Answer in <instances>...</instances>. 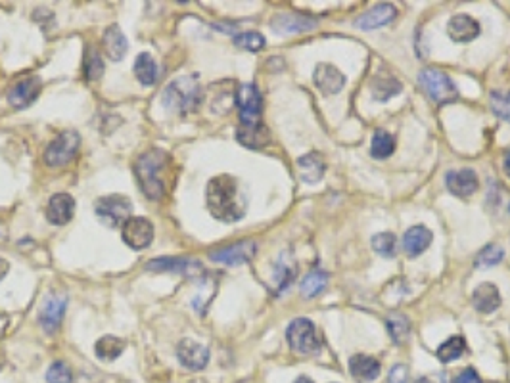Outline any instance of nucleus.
Segmentation results:
<instances>
[{
  "label": "nucleus",
  "mask_w": 510,
  "mask_h": 383,
  "mask_svg": "<svg viewBox=\"0 0 510 383\" xmlns=\"http://www.w3.org/2000/svg\"><path fill=\"white\" fill-rule=\"evenodd\" d=\"M208 207L221 223H236L246 215V200L238 181L231 174H219L208 184Z\"/></svg>",
  "instance_id": "f257e3e1"
},
{
  "label": "nucleus",
  "mask_w": 510,
  "mask_h": 383,
  "mask_svg": "<svg viewBox=\"0 0 510 383\" xmlns=\"http://www.w3.org/2000/svg\"><path fill=\"white\" fill-rule=\"evenodd\" d=\"M169 155L160 148H152L146 153H142L134 163V174L140 190L144 192L148 200H161L165 195V182L160 174L167 165Z\"/></svg>",
  "instance_id": "f03ea898"
},
{
  "label": "nucleus",
  "mask_w": 510,
  "mask_h": 383,
  "mask_svg": "<svg viewBox=\"0 0 510 383\" xmlns=\"http://www.w3.org/2000/svg\"><path fill=\"white\" fill-rule=\"evenodd\" d=\"M202 86L196 75L179 77L165 86L163 91V104L169 110L179 113H190L196 110L202 102Z\"/></svg>",
  "instance_id": "7ed1b4c3"
},
{
  "label": "nucleus",
  "mask_w": 510,
  "mask_h": 383,
  "mask_svg": "<svg viewBox=\"0 0 510 383\" xmlns=\"http://www.w3.org/2000/svg\"><path fill=\"white\" fill-rule=\"evenodd\" d=\"M419 84L420 89L424 91L432 102L435 104H447V102H453L457 98V86L454 83L449 79V75H445L443 71L433 70V67H428V70H422L419 73Z\"/></svg>",
  "instance_id": "20e7f679"
},
{
  "label": "nucleus",
  "mask_w": 510,
  "mask_h": 383,
  "mask_svg": "<svg viewBox=\"0 0 510 383\" xmlns=\"http://www.w3.org/2000/svg\"><path fill=\"white\" fill-rule=\"evenodd\" d=\"M286 339L290 349L300 355H314L321 349L317 330H314L313 322L307 318H295L290 322L286 330Z\"/></svg>",
  "instance_id": "39448f33"
},
{
  "label": "nucleus",
  "mask_w": 510,
  "mask_h": 383,
  "mask_svg": "<svg viewBox=\"0 0 510 383\" xmlns=\"http://www.w3.org/2000/svg\"><path fill=\"white\" fill-rule=\"evenodd\" d=\"M79 146H81V136L77 131H63L44 150V163L49 167H63L75 157Z\"/></svg>",
  "instance_id": "423d86ee"
},
{
  "label": "nucleus",
  "mask_w": 510,
  "mask_h": 383,
  "mask_svg": "<svg viewBox=\"0 0 510 383\" xmlns=\"http://www.w3.org/2000/svg\"><path fill=\"white\" fill-rule=\"evenodd\" d=\"M236 105L242 125H259L263 113V98L253 83L240 84L236 89Z\"/></svg>",
  "instance_id": "0eeeda50"
},
{
  "label": "nucleus",
  "mask_w": 510,
  "mask_h": 383,
  "mask_svg": "<svg viewBox=\"0 0 510 383\" xmlns=\"http://www.w3.org/2000/svg\"><path fill=\"white\" fill-rule=\"evenodd\" d=\"M131 209L133 203L125 195H104L96 202V215L112 228L123 226L131 219Z\"/></svg>",
  "instance_id": "6e6552de"
},
{
  "label": "nucleus",
  "mask_w": 510,
  "mask_h": 383,
  "mask_svg": "<svg viewBox=\"0 0 510 383\" xmlns=\"http://www.w3.org/2000/svg\"><path fill=\"white\" fill-rule=\"evenodd\" d=\"M255 253H257V244L253 240H244L238 244L213 249L210 253V259L213 263H221V265H244L255 257Z\"/></svg>",
  "instance_id": "1a4fd4ad"
},
{
  "label": "nucleus",
  "mask_w": 510,
  "mask_h": 383,
  "mask_svg": "<svg viewBox=\"0 0 510 383\" xmlns=\"http://www.w3.org/2000/svg\"><path fill=\"white\" fill-rule=\"evenodd\" d=\"M121 234H123V242L131 249H146L154 240V226L144 216H131L123 224Z\"/></svg>",
  "instance_id": "9d476101"
},
{
  "label": "nucleus",
  "mask_w": 510,
  "mask_h": 383,
  "mask_svg": "<svg viewBox=\"0 0 510 383\" xmlns=\"http://www.w3.org/2000/svg\"><path fill=\"white\" fill-rule=\"evenodd\" d=\"M65 306H68V299L60 293H50L49 297L42 301L39 322H41V326L44 327L46 334H54L60 330L63 314H65Z\"/></svg>",
  "instance_id": "9b49d317"
},
{
  "label": "nucleus",
  "mask_w": 510,
  "mask_h": 383,
  "mask_svg": "<svg viewBox=\"0 0 510 383\" xmlns=\"http://www.w3.org/2000/svg\"><path fill=\"white\" fill-rule=\"evenodd\" d=\"M177 358L184 368L198 372L203 370L210 363V349L194 339H182L177 347Z\"/></svg>",
  "instance_id": "f8f14e48"
},
{
  "label": "nucleus",
  "mask_w": 510,
  "mask_h": 383,
  "mask_svg": "<svg viewBox=\"0 0 510 383\" xmlns=\"http://www.w3.org/2000/svg\"><path fill=\"white\" fill-rule=\"evenodd\" d=\"M146 268L154 272H179V274H184V276H189V278H196V276H200L203 272L202 263L182 257L154 259V261L148 263Z\"/></svg>",
  "instance_id": "ddd939ff"
},
{
  "label": "nucleus",
  "mask_w": 510,
  "mask_h": 383,
  "mask_svg": "<svg viewBox=\"0 0 510 383\" xmlns=\"http://www.w3.org/2000/svg\"><path fill=\"white\" fill-rule=\"evenodd\" d=\"M41 89L42 83L39 77H27V79L15 83L10 89V92H8V102L15 110H23V108H27V105L35 102L39 94H41Z\"/></svg>",
  "instance_id": "4468645a"
},
{
  "label": "nucleus",
  "mask_w": 510,
  "mask_h": 383,
  "mask_svg": "<svg viewBox=\"0 0 510 383\" xmlns=\"http://www.w3.org/2000/svg\"><path fill=\"white\" fill-rule=\"evenodd\" d=\"M313 81L317 84V89L326 96L342 92V89L345 86V75L330 63H319L314 67Z\"/></svg>",
  "instance_id": "2eb2a0df"
},
{
  "label": "nucleus",
  "mask_w": 510,
  "mask_h": 383,
  "mask_svg": "<svg viewBox=\"0 0 510 383\" xmlns=\"http://www.w3.org/2000/svg\"><path fill=\"white\" fill-rule=\"evenodd\" d=\"M271 27L279 35H294V33H305L314 29L317 21L303 14H276L271 21Z\"/></svg>",
  "instance_id": "dca6fc26"
},
{
  "label": "nucleus",
  "mask_w": 510,
  "mask_h": 383,
  "mask_svg": "<svg viewBox=\"0 0 510 383\" xmlns=\"http://www.w3.org/2000/svg\"><path fill=\"white\" fill-rule=\"evenodd\" d=\"M75 215V200L70 194H56L50 197L46 205V219L54 226L68 224Z\"/></svg>",
  "instance_id": "f3484780"
},
{
  "label": "nucleus",
  "mask_w": 510,
  "mask_h": 383,
  "mask_svg": "<svg viewBox=\"0 0 510 383\" xmlns=\"http://www.w3.org/2000/svg\"><path fill=\"white\" fill-rule=\"evenodd\" d=\"M397 18V10L392 4H378V6L366 10L363 15H359L355 21L357 29H363V31H372V29H380L392 23Z\"/></svg>",
  "instance_id": "a211bd4d"
},
{
  "label": "nucleus",
  "mask_w": 510,
  "mask_h": 383,
  "mask_svg": "<svg viewBox=\"0 0 510 383\" xmlns=\"http://www.w3.org/2000/svg\"><path fill=\"white\" fill-rule=\"evenodd\" d=\"M447 33L454 42H470L478 39L482 29L474 18H470L466 14H457L449 20Z\"/></svg>",
  "instance_id": "6ab92c4d"
},
{
  "label": "nucleus",
  "mask_w": 510,
  "mask_h": 383,
  "mask_svg": "<svg viewBox=\"0 0 510 383\" xmlns=\"http://www.w3.org/2000/svg\"><path fill=\"white\" fill-rule=\"evenodd\" d=\"M449 192L459 197H470L478 190V176L472 169H461L453 171L445 176Z\"/></svg>",
  "instance_id": "aec40b11"
},
{
  "label": "nucleus",
  "mask_w": 510,
  "mask_h": 383,
  "mask_svg": "<svg viewBox=\"0 0 510 383\" xmlns=\"http://www.w3.org/2000/svg\"><path fill=\"white\" fill-rule=\"evenodd\" d=\"M298 171H300L301 181L307 182V184H317L324 176L326 163H324V160H322V155L319 152H309L298 160Z\"/></svg>",
  "instance_id": "412c9836"
},
{
  "label": "nucleus",
  "mask_w": 510,
  "mask_h": 383,
  "mask_svg": "<svg viewBox=\"0 0 510 383\" xmlns=\"http://www.w3.org/2000/svg\"><path fill=\"white\" fill-rule=\"evenodd\" d=\"M104 50H106V56L110 58L112 62H119V60H123L127 54V50H129V42H127L125 35H123V31L119 29V25H110V27L104 31Z\"/></svg>",
  "instance_id": "4be33fe9"
},
{
  "label": "nucleus",
  "mask_w": 510,
  "mask_h": 383,
  "mask_svg": "<svg viewBox=\"0 0 510 383\" xmlns=\"http://www.w3.org/2000/svg\"><path fill=\"white\" fill-rule=\"evenodd\" d=\"M432 232L426 226H412L403 236V249L409 257H416L432 244Z\"/></svg>",
  "instance_id": "5701e85b"
},
{
  "label": "nucleus",
  "mask_w": 510,
  "mask_h": 383,
  "mask_svg": "<svg viewBox=\"0 0 510 383\" xmlns=\"http://www.w3.org/2000/svg\"><path fill=\"white\" fill-rule=\"evenodd\" d=\"M472 303H474L476 311H480V313H493L501 305V293H499L495 284L485 282L474 290Z\"/></svg>",
  "instance_id": "b1692460"
},
{
  "label": "nucleus",
  "mask_w": 510,
  "mask_h": 383,
  "mask_svg": "<svg viewBox=\"0 0 510 383\" xmlns=\"http://www.w3.org/2000/svg\"><path fill=\"white\" fill-rule=\"evenodd\" d=\"M380 363L376 358L366 355H355L351 356L350 361V372L351 376L359 379V382H374L378 376H380Z\"/></svg>",
  "instance_id": "393cba45"
},
{
  "label": "nucleus",
  "mask_w": 510,
  "mask_h": 383,
  "mask_svg": "<svg viewBox=\"0 0 510 383\" xmlns=\"http://www.w3.org/2000/svg\"><path fill=\"white\" fill-rule=\"evenodd\" d=\"M236 138L242 146L257 150V148H263L269 144L271 134H269V129L263 123H259V125H240L238 126Z\"/></svg>",
  "instance_id": "a878e982"
},
{
  "label": "nucleus",
  "mask_w": 510,
  "mask_h": 383,
  "mask_svg": "<svg viewBox=\"0 0 510 383\" xmlns=\"http://www.w3.org/2000/svg\"><path fill=\"white\" fill-rule=\"evenodd\" d=\"M401 89H403L401 83L390 73H378V75L372 77L371 92L378 102H388L390 98L397 96Z\"/></svg>",
  "instance_id": "bb28decb"
},
{
  "label": "nucleus",
  "mask_w": 510,
  "mask_h": 383,
  "mask_svg": "<svg viewBox=\"0 0 510 383\" xmlns=\"http://www.w3.org/2000/svg\"><path fill=\"white\" fill-rule=\"evenodd\" d=\"M123 351H125V342L121 337H115V335H104L94 345L96 356H98L100 361H106V363L117 361Z\"/></svg>",
  "instance_id": "cd10ccee"
},
{
  "label": "nucleus",
  "mask_w": 510,
  "mask_h": 383,
  "mask_svg": "<svg viewBox=\"0 0 510 383\" xmlns=\"http://www.w3.org/2000/svg\"><path fill=\"white\" fill-rule=\"evenodd\" d=\"M134 75L144 86H152L158 81V63L148 52H142L136 60H134Z\"/></svg>",
  "instance_id": "c85d7f7f"
},
{
  "label": "nucleus",
  "mask_w": 510,
  "mask_h": 383,
  "mask_svg": "<svg viewBox=\"0 0 510 383\" xmlns=\"http://www.w3.org/2000/svg\"><path fill=\"white\" fill-rule=\"evenodd\" d=\"M385 327L388 332L392 335V339L395 343H403L409 339V334H411V322L407 318L405 314L401 313H392L388 314L385 318Z\"/></svg>",
  "instance_id": "c756f323"
},
{
  "label": "nucleus",
  "mask_w": 510,
  "mask_h": 383,
  "mask_svg": "<svg viewBox=\"0 0 510 383\" xmlns=\"http://www.w3.org/2000/svg\"><path fill=\"white\" fill-rule=\"evenodd\" d=\"M395 150V138L392 134L385 133V131H376L372 136V146H371V155L376 160H385L390 157Z\"/></svg>",
  "instance_id": "7c9ffc66"
},
{
  "label": "nucleus",
  "mask_w": 510,
  "mask_h": 383,
  "mask_svg": "<svg viewBox=\"0 0 510 383\" xmlns=\"http://www.w3.org/2000/svg\"><path fill=\"white\" fill-rule=\"evenodd\" d=\"M464 339H462L461 335H453V337H449L447 342L443 343L440 349H438V358H440L441 363H453V361H457L459 356L464 353Z\"/></svg>",
  "instance_id": "2f4dec72"
},
{
  "label": "nucleus",
  "mask_w": 510,
  "mask_h": 383,
  "mask_svg": "<svg viewBox=\"0 0 510 383\" xmlns=\"http://www.w3.org/2000/svg\"><path fill=\"white\" fill-rule=\"evenodd\" d=\"M504 257V249L501 245H495V244H490L485 245L480 253H478V257L474 261V266L476 268H491V266H495L497 263H501Z\"/></svg>",
  "instance_id": "473e14b6"
},
{
  "label": "nucleus",
  "mask_w": 510,
  "mask_h": 383,
  "mask_svg": "<svg viewBox=\"0 0 510 383\" xmlns=\"http://www.w3.org/2000/svg\"><path fill=\"white\" fill-rule=\"evenodd\" d=\"M326 282H329V276L321 271H313L309 272L307 276L303 278L301 282V293L305 297H317L319 293H322V290L326 287Z\"/></svg>",
  "instance_id": "72a5a7b5"
},
{
  "label": "nucleus",
  "mask_w": 510,
  "mask_h": 383,
  "mask_svg": "<svg viewBox=\"0 0 510 383\" xmlns=\"http://www.w3.org/2000/svg\"><path fill=\"white\" fill-rule=\"evenodd\" d=\"M295 272H298V268H295L294 263H290L286 257L280 259L279 265L274 268V284L279 286V292H284L294 282Z\"/></svg>",
  "instance_id": "f704fd0d"
},
{
  "label": "nucleus",
  "mask_w": 510,
  "mask_h": 383,
  "mask_svg": "<svg viewBox=\"0 0 510 383\" xmlns=\"http://www.w3.org/2000/svg\"><path fill=\"white\" fill-rule=\"evenodd\" d=\"M372 249L376 251L382 257H395V249H397V240L392 232H380L372 238Z\"/></svg>",
  "instance_id": "c9c22d12"
},
{
  "label": "nucleus",
  "mask_w": 510,
  "mask_h": 383,
  "mask_svg": "<svg viewBox=\"0 0 510 383\" xmlns=\"http://www.w3.org/2000/svg\"><path fill=\"white\" fill-rule=\"evenodd\" d=\"M234 44L238 48L248 50V52H259V50L265 48V39L255 31H246V33L234 37Z\"/></svg>",
  "instance_id": "e433bc0d"
},
{
  "label": "nucleus",
  "mask_w": 510,
  "mask_h": 383,
  "mask_svg": "<svg viewBox=\"0 0 510 383\" xmlns=\"http://www.w3.org/2000/svg\"><path fill=\"white\" fill-rule=\"evenodd\" d=\"M491 110L497 117L510 121V94L509 92H491Z\"/></svg>",
  "instance_id": "4c0bfd02"
},
{
  "label": "nucleus",
  "mask_w": 510,
  "mask_h": 383,
  "mask_svg": "<svg viewBox=\"0 0 510 383\" xmlns=\"http://www.w3.org/2000/svg\"><path fill=\"white\" fill-rule=\"evenodd\" d=\"M104 71V63H102V58L94 48H91L87 52V58H84V73H87V79L89 81H96L102 75Z\"/></svg>",
  "instance_id": "58836bf2"
},
{
  "label": "nucleus",
  "mask_w": 510,
  "mask_h": 383,
  "mask_svg": "<svg viewBox=\"0 0 510 383\" xmlns=\"http://www.w3.org/2000/svg\"><path fill=\"white\" fill-rule=\"evenodd\" d=\"M46 382L49 383H71L73 382V374H71L70 366L62 361H56L46 372Z\"/></svg>",
  "instance_id": "ea45409f"
},
{
  "label": "nucleus",
  "mask_w": 510,
  "mask_h": 383,
  "mask_svg": "<svg viewBox=\"0 0 510 383\" xmlns=\"http://www.w3.org/2000/svg\"><path fill=\"white\" fill-rule=\"evenodd\" d=\"M388 382L390 383H407L409 382V370H407V366H403V364L393 366L392 372H390V377H388Z\"/></svg>",
  "instance_id": "a19ab883"
},
{
  "label": "nucleus",
  "mask_w": 510,
  "mask_h": 383,
  "mask_svg": "<svg viewBox=\"0 0 510 383\" xmlns=\"http://www.w3.org/2000/svg\"><path fill=\"white\" fill-rule=\"evenodd\" d=\"M454 383H482L480 376L476 374L474 368H466L462 370L459 376L454 377Z\"/></svg>",
  "instance_id": "79ce46f5"
},
{
  "label": "nucleus",
  "mask_w": 510,
  "mask_h": 383,
  "mask_svg": "<svg viewBox=\"0 0 510 383\" xmlns=\"http://www.w3.org/2000/svg\"><path fill=\"white\" fill-rule=\"evenodd\" d=\"M8 271H10V265H8V261H6V259L0 257V282L4 280V276L8 274Z\"/></svg>",
  "instance_id": "37998d69"
},
{
  "label": "nucleus",
  "mask_w": 510,
  "mask_h": 383,
  "mask_svg": "<svg viewBox=\"0 0 510 383\" xmlns=\"http://www.w3.org/2000/svg\"><path fill=\"white\" fill-rule=\"evenodd\" d=\"M504 173L510 176V150L504 153Z\"/></svg>",
  "instance_id": "c03bdc74"
},
{
  "label": "nucleus",
  "mask_w": 510,
  "mask_h": 383,
  "mask_svg": "<svg viewBox=\"0 0 510 383\" xmlns=\"http://www.w3.org/2000/svg\"><path fill=\"white\" fill-rule=\"evenodd\" d=\"M294 383H314V382H313V379H311V377H307V376H300V377H298V379H295Z\"/></svg>",
  "instance_id": "a18cd8bd"
},
{
  "label": "nucleus",
  "mask_w": 510,
  "mask_h": 383,
  "mask_svg": "<svg viewBox=\"0 0 510 383\" xmlns=\"http://www.w3.org/2000/svg\"><path fill=\"white\" fill-rule=\"evenodd\" d=\"M416 383H432V379H428V377H420V379H416Z\"/></svg>",
  "instance_id": "49530a36"
},
{
  "label": "nucleus",
  "mask_w": 510,
  "mask_h": 383,
  "mask_svg": "<svg viewBox=\"0 0 510 383\" xmlns=\"http://www.w3.org/2000/svg\"><path fill=\"white\" fill-rule=\"evenodd\" d=\"M509 211H510V207H509Z\"/></svg>",
  "instance_id": "de8ad7c7"
}]
</instances>
